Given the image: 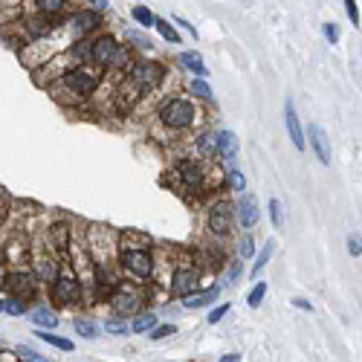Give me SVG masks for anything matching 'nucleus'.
<instances>
[{
	"mask_svg": "<svg viewBox=\"0 0 362 362\" xmlns=\"http://www.w3.org/2000/svg\"><path fill=\"white\" fill-rule=\"evenodd\" d=\"M58 84H52V99H62L64 93L70 96V102H84L99 90L102 76L90 67V64H78L73 70H67L62 78H55Z\"/></svg>",
	"mask_w": 362,
	"mask_h": 362,
	"instance_id": "1",
	"label": "nucleus"
},
{
	"mask_svg": "<svg viewBox=\"0 0 362 362\" xmlns=\"http://www.w3.org/2000/svg\"><path fill=\"white\" fill-rule=\"evenodd\" d=\"M157 119L160 125L171 134H183V131H192L200 119V107H197V99H183V96H171L160 105L157 110Z\"/></svg>",
	"mask_w": 362,
	"mask_h": 362,
	"instance_id": "2",
	"label": "nucleus"
},
{
	"mask_svg": "<svg viewBox=\"0 0 362 362\" xmlns=\"http://www.w3.org/2000/svg\"><path fill=\"white\" fill-rule=\"evenodd\" d=\"M116 255H119V269H122L134 284H151L154 261H157L151 247H119Z\"/></svg>",
	"mask_w": 362,
	"mask_h": 362,
	"instance_id": "3",
	"label": "nucleus"
},
{
	"mask_svg": "<svg viewBox=\"0 0 362 362\" xmlns=\"http://www.w3.org/2000/svg\"><path fill=\"white\" fill-rule=\"evenodd\" d=\"M165 76H168L165 64L163 62H151V58H142V62H134L128 67V81L139 90L142 96L145 93H154V90L165 81Z\"/></svg>",
	"mask_w": 362,
	"mask_h": 362,
	"instance_id": "4",
	"label": "nucleus"
},
{
	"mask_svg": "<svg viewBox=\"0 0 362 362\" xmlns=\"http://www.w3.org/2000/svg\"><path fill=\"white\" fill-rule=\"evenodd\" d=\"M49 298L58 308H76L84 298V284L78 281L73 269H62V273L49 281Z\"/></svg>",
	"mask_w": 362,
	"mask_h": 362,
	"instance_id": "5",
	"label": "nucleus"
},
{
	"mask_svg": "<svg viewBox=\"0 0 362 362\" xmlns=\"http://www.w3.org/2000/svg\"><path fill=\"white\" fill-rule=\"evenodd\" d=\"M107 301H110L113 316H125V319H128V316H134V313L142 310L145 290H139L134 281H119V284L110 290Z\"/></svg>",
	"mask_w": 362,
	"mask_h": 362,
	"instance_id": "6",
	"label": "nucleus"
},
{
	"mask_svg": "<svg viewBox=\"0 0 362 362\" xmlns=\"http://www.w3.org/2000/svg\"><path fill=\"white\" fill-rule=\"evenodd\" d=\"M174 180H177V186L180 192H203L206 183H209V177H206V160H194V157H183V160H177L174 165Z\"/></svg>",
	"mask_w": 362,
	"mask_h": 362,
	"instance_id": "7",
	"label": "nucleus"
},
{
	"mask_svg": "<svg viewBox=\"0 0 362 362\" xmlns=\"http://www.w3.org/2000/svg\"><path fill=\"white\" fill-rule=\"evenodd\" d=\"M206 226L215 238H226L235 226V209L229 200H212L206 212Z\"/></svg>",
	"mask_w": 362,
	"mask_h": 362,
	"instance_id": "8",
	"label": "nucleus"
},
{
	"mask_svg": "<svg viewBox=\"0 0 362 362\" xmlns=\"http://www.w3.org/2000/svg\"><path fill=\"white\" fill-rule=\"evenodd\" d=\"M6 287H9V296H18L23 301H33L41 290V281L35 279V273L29 267H21V269H12L6 273Z\"/></svg>",
	"mask_w": 362,
	"mask_h": 362,
	"instance_id": "9",
	"label": "nucleus"
},
{
	"mask_svg": "<svg viewBox=\"0 0 362 362\" xmlns=\"http://www.w3.org/2000/svg\"><path fill=\"white\" fill-rule=\"evenodd\" d=\"M64 26L70 29L73 41H84L87 35H93L96 29L102 26V12H96V9H78V12H73L64 21Z\"/></svg>",
	"mask_w": 362,
	"mask_h": 362,
	"instance_id": "10",
	"label": "nucleus"
},
{
	"mask_svg": "<svg viewBox=\"0 0 362 362\" xmlns=\"http://www.w3.org/2000/svg\"><path fill=\"white\" fill-rule=\"evenodd\" d=\"M87 44H90V58H87V64H90V67H96V70H107L113 52L119 49V41H116L110 33H102V35H96V38H90Z\"/></svg>",
	"mask_w": 362,
	"mask_h": 362,
	"instance_id": "11",
	"label": "nucleus"
},
{
	"mask_svg": "<svg viewBox=\"0 0 362 362\" xmlns=\"http://www.w3.org/2000/svg\"><path fill=\"white\" fill-rule=\"evenodd\" d=\"M197 287H200V269H194V267H180V269H174L171 279H168V284H165L168 296H174V298H183V296H189V293L197 290Z\"/></svg>",
	"mask_w": 362,
	"mask_h": 362,
	"instance_id": "12",
	"label": "nucleus"
},
{
	"mask_svg": "<svg viewBox=\"0 0 362 362\" xmlns=\"http://www.w3.org/2000/svg\"><path fill=\"white\" fill-rule=\"evenodd\" d=\"M29 269L35 273V279L38 281H44V284H49L58 273H62V258H58L55 252H44V255H35V261L29 264Z\"/></svg>",
	"mask_w": 362,
	"mask_h": 362,
	"instance_id": "13",
	"label": "nucleus"
},
{
	"mask_svg": "<svg viewBox=\"0 0 362 362\" xmlns=\"http://www.w3.org/2000/svg\"><path fill=\"white\" fill-rule=\"evenodd\" d=\"M58 26H62V23H55V18H44V15L23 18V21H21V29L26 33V38H29V41H41V38L52 35Z\"/></svg>",
	"mask_w": 362,
	"mask_h": 362,
	"instance_id": "14",
	"label": "nucleus"
},
{
	"mask_svg": "<svg viewBox=\"0 0 362 362\" xmlns=\"http://www.w3.org/2000/svg\"><path fill=\"white\" fill-rule=\"evenodd\" d=\"M70 240H73V232H70L67 223H52V226L47 229V247H49V252H55L58 258L70 252Z\"/></svg>",
	"mask_w": 362,
	"mask_h": 362,
	"instance_id": "15",
	"label": "nucleus"
},
{
	"mask_svg": "<svg viewBox=\"0 0 362 362\" xmlns=\"http://www.w3.org/2000/svg\"><path fill=\"white\" fill-rule=\"evenodd\" d=\"M305 139H310V148H313V154L319 157V163H322V165H330V160H334V151H330V139H327L325 128L313 122V125L308 128V136H305Z\"/></svg>",
	"mask_w": 362,
	"mask_h": 362,
	"instance_id": "16",
	"label": "nucleus"
},
{
	"mask_svg": "<svg viewBox=\"0 0 362 362\" xmlns=\"http://www.w3.org/2000/svg\"><path fill=\"white\" fill-rule=\"evenodd\" d=\"M232 209H235V221L240 223V229H252V226L261 221L258 203H255V197H250V194H244Z\"/></svg>",
	"mask_w": 362,
	"mask_h": 362,
	"instance_id": "17",
	"label": "nucleus"
},
{
	"mask_svg": "<svg viewBox=\"0 0 362 362\" xmlns=\"http://www.w3.org/2000/svg\"><path fill=\"white\" fill-rule=\"evenodd\" d=\"M284 125H287V134H290V142L296 145V151H305L308 139H305V131H301V122H298V113H296L293 99L284 102Z\"/></svg>",
	"mask_w": 362,
	"mask_h": 362,
	"instance_id": "18",
	"label": "nucleus"
},
{
	"mask_svg": "<svg viewBox=\"0 0 362 362\" xmlns=\"http://www.w3.org/2000/svg\"><path fill=\"white\" fill-rule=\"evenodd\" d=\"M221 284H215V287H206V290H192L189 296H183L180 301H183V310H200V308H209L212 301H218V296H221Z\"/></svg>",
	"mask_w": 362,
	"mask_h": 362,
	"instance_id": "19",
	"label": "nucleus"
},
{
	"mask_svg": "<svg viewBox=\"0 0 362 362\" xmlns=\"http://www.w3.org/2000/svg\"><path fill=\"white\" fill-rule=\"evenodd\" d=\"M215 157L223 160V163H235L238 157V139L232 131H215Z\"/></svg>",
	"mask_w": 362,
	"mask_h": 362,
	"instance_id": "20",
	"label": "nucleus"
},
{
	"mask_svg": "<svg viewBox=\"0 0 362 362\" xmlns=\"http://www.w3.org/2000/svg\"><path fill=\"white\" fill-rule=\"evenodd\" d=\"M177 64L183 67V70H189L192 76H197V78H206V76H209V67L203 64L200 52H180V55H177Z\"/></svg>",
	"mask_w": 362,
	"mask_h": 362,
	"instance_id": "21",
	"label": "nucleus"
},
{
	"mask_svg": "<svg viewBox=\"0 0 362 362\" xmlns=\"http://www.w3.org/2000/svg\"><path fill=\"white\" fill-rule=\"evenodd\" d=\"M29 313V319H33V325L35 327H41V330H55L58 327V313H55V308H35V310H26Z\"/></svg>",
	"mask_w": 362,
	"mask_h": 362,
	"instance_id": "22",
	"label": "nucleus"
},
{
	"mask_svg": "<svg viewBox=\"0 0 362 362\" xmlns=\"http://www.w3.org/2000/svg\"><path fill=\"white\" fill-rule=\"evenodd\" d=\"M70 6V0H33V9L44 18H58V15H64Z\"/></svg>",
	"mask_w": 362,
	"mask_h": 362,
	"instance_id": "23",
	"label": "nucleus"
},
{
	"mask_svg": "<svg viewBox=\"0 0 362 362\" xmlns=\"http://www.w3.org/2000/svg\"><path fill=\"white\" fill-rule=\"evenodd\" d=\"M197 160H215V131H203L194 136Z\"/></svg>",
	"mask_w": 362,
	"mask_h": 362,
	"instance_id": "24",
	"label": "nucleus"
},
{
	"mask_svg": "<svg viewBox=\"0 0 362 362\" xmlns=\"http://www.w3.org/2000/svg\"><path fill=\"white\" fill-rule=\"evenodd\" d=\"M131 64H134V55H131V49L119 44V49L113 52V58H110V67H107V70H110V73H125Z\"/></svg>",
	"mask_w": 362,
	"mask_h": 362,
	"instance_id": "25",
	"label": "nucleus"
},
{
	"mask_svg": "<svg viewBox=\"0 0 362 362\" xmlns=\"http://www.w3.org/2000/svg\"><path fill=\"white\" fill-rule=\"evenodd\" d=\"M102 330H105V334H110V337H128L131 325H128L125 316H110V319L102 322Z\"/></svg>",
	"mask_w": 362,
	"mask_h": 362,
	"instance_id": "26",
	"label": "nucleus"
},
{
	"mask_svg": "<svg viewBox=\"0 0 362 362\" xmlns=\"http://www.w3.org/2000/svg\"><path fill=\"white\" fill-rule=\"evenodd\" d=\"M38 339L41 342H47L49 348H58V351H64V354H70L76 345H73V339H67V337H58V334H49V330H38Z\"/></svg>",
	"mask_w": 362,
	"mask_h": 362,
	"instance_id": "27",
	"label": "nucleus"
},
{
	"mask_svg": "<svg viewBox=\"0 0 362 362\" xmlns=\"http://www.w3.org/2000/svg\"><path fill=\"white\" fill-rule=\"evenodd\" d=\"M154 325H160L154 310H148V313H142V310H139V313H136V319L131 322V334H148V330L154 327Z\"/></svg>",
	"mask_w": 362,
	"mask_h": 362,
	"instance_id": "28",
	"label": "nucleus"
},
{
	"mask_svg": "<svg viewBox=\"0 0 362 362\" xmlns=\"http://www.w3.org/2000/svg\"><path fill=\"white\" fill-rule=\"evenodd\" d=\"M223 186H226L229 192H244V189H247V177L240 174L235 165H229L226 174H223Z\"/></svg>",
	"mask_w": 362,
	"mask_h": 362,
	"instance_id": "29",
	"label": "nucleus"
},
{
	"mask_svg": "<svg viewBox=\"0 0 362 362\" xmlns=\"http://www.w3.org/2000/svg\"><path fill=\"white\" fill-rule=\"evenodd\" d=\"M273 252H276V240L269 238L267 244H264V252H258V258H255V264H252V279H258V276L264 273V267L269 264V258H273Z\"/></svg>",
	"mask_w": 362,
	"mask_h": 362,
	"instance_id": "30",
	"label": "nucleus"
},
{
	"mask_svg": "<svg viewBox=\"0 0 362 362\" xmlns=\"http://www.w3.org/2000/svg\"><path fill=\"white\" fill-rule=\"evenodd\" d=\"M125 41L134 44V49H142V52L154 49V41H151L145 33H139V29H125Z\"/></svg>",
	"mask_w": 362,
	"mask_h": 362,
	"instance_id": "31",
	"label": "nucleus"
},
{
	"mask_svg": "<svg viewBox=\"0 0 362 362\" xmlns=\"http://www.w3.org/2000/svg\"><path fill=\"white\" fill-rule=\"evenodd\" d=\"M131 18H134V21H136L142 29H151V26L157 23V15L151 12L148 6H134V9H131Z\"/></svg>",
	"mask_w": 362,
	"mask_h": 362,
	"instance_id": "32",
	"label": "nucleus"
},
{
	"mask_svg": "<svg viewBox=\"0 0 362 362\" xmlns=\"http://www.w3.org/2000/svg\"><path fill=\"white\" fill-rule=\"evenodd\" d=\"M154 29H157V33L163 35V41H168V44H180V33H177V29H174V23H168V21L157 18Z\"/></svg>",
	"mask_w": 362,
	"mask_h": 362,
	"instance_id": "33",
	"label": "nucleus"
},
{
	"mask_svg": "<svg viewBox=\"0 0 362 362\" xmlns=\"http://www.w3.org/2000/svg\"><path fill=\"white\" fill-rule=\"evenodd\" d=\"M264 298H267V281H255V287H252L250 296H247V305H250L252 310H258V308L264 305Z\"/></svg>",
	"mask_w": 362,
	"mask_h": 362,
	"instance_id": "34",
	"label": "nucleus"
},
{
	"mask_svg": "<svg viewBox=\"0 0 362 362\" xmlns=\"http://www.w3.org/2000/svg\"><path fill=\"white\" fill-rule=\"evenodd\" d=\"M189 93H192L194 99L209 102V99H212V87L206 84V78H192V84H189Z\"/></svg>",
	"mask_w": 362,
	"mask_h": 362,
	"instance_id": "35",
	"label": "nucleus"
},
{
	"mask_svg": "<svg viewBox=\"0 0 362 362\" xmlns=\"http://www.w3.org/2000/svg\"><path fill=\"white\" fill-rule=\"evenodd\" d=\"M73 327H76V334L84 337V339H96V337H99V327L90 322V319H76Z\"/></svg>",
	"mask_w": 362,
	"mask_h": 362,
	"instance_id": "36",
	"label": "nucleus"
},
{
	"mask_svg": "<svg viewBox=\"0 0 362 362\" xmlns=\"http://www.w3.org/2000/svg\"><path fill=\"white\" fill-rule=\"evenodd\" d=\"M4 313H9V316H26V301L18 298V296L4 298Z\"/></svg>",
	"mask_w": 362,
	"mask_h": 362,
	"instance_id": "37",
	"label": "nucleus"
},
{
	"mask_svg": "<svg viewBox=\"0 0 362 362\" xmlns=\"http://www.w3.org/2000/svg\"><path fill=\"white\" fill-rule=\"evenodd\" d=\"M269 221H273L276 229L284 226V209H281V200H279V197L269 200Z\"/></svg>",
	"mask_w": 362,
	"mask_h": 362,
	"instance_id": "38",
	"label": "nucleus"
},
{
	"mask_svg": "<svg viewBox=\"0 0 362 362\" xmlns=\"http://www.w3.org/2000/svg\"><path fill=\"white\" fill-rule=\"evenodd\" d=\"M252 255H255V240H252V235H244V238H240V244H238V258L247 261Z\"/></svg>",
	"mask_w": 362,
	"mask_h": 362,
	"instance_id": "39",
	"label": "nucleus"
},
{
	"mask_svg": "<svg viewBox=\"0 0 362 362\" xmlns=\"http://www.w3.org/2000/svg\"><path fill=\"white\" fill-rule=\"evenodd\" d=\"M174 334H177V325H160V327L154 325V327L148 330L151 339H165V337H174Z\"/></svg>",
	"mask_w": 362,
	"mask_h": 362,
	"instance_id": "40",
	"label": "nucleus"
},
{
	"mask_svg": "<svg viewBox=\"0 0 362 362\" xmlns=\"http://www.w3.org/2000/svg\"><path fill=\"white\" fill-rule=\"evenodd\" d=\"M322 33H325V38H327L330 44H337V41H339V23H337V21H325V23H322Z\"/></svg>",
	"mask_w": 362,
	"mask_h": 362,
	"instance_id": "41",
	"label": "nucleus"
},
{
	"mask_svg": "<svg viewBox=\"0 0 362 362\" xmlns=\"http://www.w3.org/2000/svg\"><path fill=\"white\" fill-rule=\"evenodd\" d=\"M18 356H21L23 362H49L47 356H41V354H35L33 348H26V345H18Z\"/></svg>",
	"mask_w": 362,
	"mask_h": 362,
	"instance_id": "42",
	"label": "nucleus"
},
{
	"mask_svg": "<svg viewBox=\"0 0 362 362\" xmlns=\"http://www.w3.org/2000/svg\"><path fill=\"white\" fill-rule=\"evenodd\" d=\"M240 273H244V261L235 258V261H232V267H229V273H226V284L232 287V284L240 279Z\"/></svg>",
	"mask_w": 362,
	"mask_h": 362,
	"instance_id": "43",
	"label": "nucleus"
},
{
	"mask_svg": "<svg viewBox=\"0 0 362 362\" xmlns=\"http://www.w3.org/2000/svg\"><path fill=\"white\" fill-rule=\"evenodd\" d=\"M226 313H229V301H223V305H218L212 313H209V325H218V322H221Z\"/></svg>",
	"mask_w": 362,
	"mask_h": 362,
	"instance_id": "44",
	"label": "nucleus"
},
{
	"mask_svg": "<svg viewBox=\"0 0 362 362\" xmlns=\"http://www.w3.org/2000/svg\"><path fill=\"white\" fill-rule=\"evenodd\" d=\"M345 12H348V21L354 26H359V6H356V0H345Z\"/></svg>",
	"mask_w": 362,
	"mask_h": 362,
	"instance_id": "45",
	"label": "nucleus"
},
{
	"mask_svg": "<svg viewBox=\"0 0 362 362\" xmlns=\"http://www.w3.org/2000/svg\"><path fill=\"white\" fill-rule=\"evenodd\" d=\"M348 252H351L354 258H359V255H362V244H359V238H348Z\"/></svg>",
	"mask_w": 362,
	"mask_h": 362,
	"instance_id": "46",
	"label": "nucleus"
},
{
	"mask_svg": "<svg viewBox=\"0 0 362 362\" xmlns=\"http://www.w3.org/2000/svg\"><path fill=\"white\" fill-rule=\"evenodd\" d=\"M293 308H298V310H308V313H313V305L308 298H293Z\"/></svg>",
	"mask_w": 362,
	"mask_h": 362,
	"instance_id": "47",
	"label": "nucleus"
},
{
	"mask_svg": "<svg viewBox=\"0 0 362 362\" xmlns=\"http://www.w3.org/2000/svg\"><path fill=\"white\" fill-rule=\"evenodd\" d=\"M90 4V9H96V12H105L107 6H110V0H87Z\"/></svg>",
	"mask_w": 362,
	"mask_h": 362,
	"instance_id": "48",
	"label": "nucleus"
},
{
	"mask_svg": "<svg viewBox=\"0 0 362 362\" xmlns=\"http://www.w3.org/2000/svg\"><path fill=\"white\" fill-rule=\"evenodd\" d=\"M174 23H180V26H183L189 35H194V38H197V29H194V23H189V21H183V18H174Z\"/></svg>",
	"mask_w": 362,
	"mask_h": 362,
	"instance_id": "49",
	"label": "nucleus"
},
{
	"mask_svg": "<svg viewBox=\"0 0 362 362\" xmlns=\"http://www.w3.org/2000/svg\"><path fill=\"white\" fill-rule=\"evenodd\" d=\"M221 362H240V354H226Z\"/></svg>",
	"mask_w": 362,
	"mask_h": 362,
	"instance_id": "50",
	"label": "nucleus"
},
{
	"mask_svg": "<svg viewBox=\"0 0 362 362\" xmlns=\"http://www.w3.org/2000/svg\"><path fill=\"white\" fill-rule=\"evenodd\" d=\"M4 221H6V203L0 200V226H4Z\"/></svg>",
	"mask_w": 362,
	"mask_h": 362,
	"instance_id": "51",
	"label": "nucleus"
},
{
	"mask_svg": "<svg viewBox=\"0 0 362 362\" xmlns=\"http://www.w3.org/2000/svg\"><path fill=\"white\" fill-rule=\"evenodd\" d=\"M4 290H6V273L0 269V293H4Z\"/></svg>",
	"mask_w": 362,
	"mask_h": 362,
	"instance_id": "52",
	"label": "nucleus"
},
{
	"mask_svg": "<svg viewBox=\"0 0 362 362\" xmlns=\"http://www.w3.org/2000/svg\"><path fill=\"white\" fill-rule=\"evenodd\" d=\"M0 313H4V298H0Z\"/></svg>",
	"mask_w": 362,
	"mask_h": 362,
	"instance_id": "53",
	"label": "nucleus"
}]
</instances>
